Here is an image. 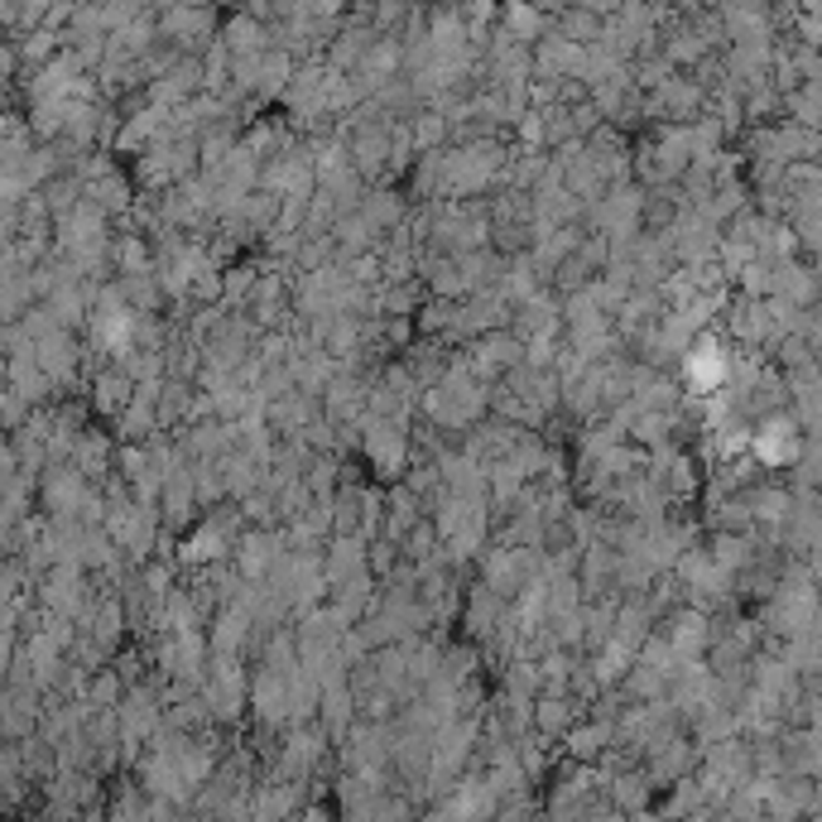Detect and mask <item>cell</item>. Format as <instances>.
Listing matches in <instances>:
<instances>
[{
    "label": "cell",
    "mask_w": 822,
    "mask_h": 822,
    "mask_svg": "<svg viewBox=\"0 0 822 822\" xmlns=\"http://www.w3.org/2000/svg\"><path fill=\"white\" fill-rule=\"evenodd\" d=\"M750 453L765 462V467H793L803 457V437H799V423L793 414H765L760 429H750Z\"/></svg>",
    "instance_id": "6da1fadb"
},
{
    "label": "cell",
    "mask_w": 822,
    "mask_h": 822,
    "mask_svg": "<svg viewBox=\"0 0 822 822\" xmlns=\"http://www.w3.org/2000/svg\"><path fill=\"white\" fill-rule=\"evenodd\" d=\"M688 390L693 394H722L726 380H732V356H726V347L717 337H693V347H688Z\"/></svg>",
    "instance_id": "7a4b0ae2"
},
{
    "label": "cell",
    "mask_w": 822,
    "mask_h": 822,
    "mask_svg": "<svg viewBox=\"0 0 822 822\" xmlns=\"http://www.w3.org/2000/svg\"><path fill=\"white\" fill-rule=\"evenodd\" d=\"M563 746L573 760H596L606 746H612V726L606 722H582V726H567L563 732Z\"/></svg>",
    "instance_id": "3957f363"
},
{
    "label": "cell",
    "mask_w": 822,
    "mask_h": 822,
    "mask_svg": "<svg viewBox=\"0 0 822 822\" xmlns=\"http://www.w3.org/2000/svg\"><path fill=\"white\" fill-rule=\"evenodd\" d=\"M529 553H515V549H506V553H496V559H490V592H520L524 587V573H529Z\"/></svg>",
    "instance_id": "277c9868"
},
{
    "label": "cell",
    "mask_w": 822,
    "mask_h": 822,
    "mask_svg": "<svg viewBox=\"0 0 822 822\" xmlns=\"http://www.w3.org/2000/svg\"><path fill=\"white\" fill-rule=\"evenodd\" d=\"M294 808H299V789L270 785V789L256 793V803H250V822H284Z\"/></svg>",
    "instance_id": "5b68a950"
},
{
    "label": "cell",
    "mask_w": 822,
    "mask_h": 822,
    "mask_svg": "<svg viewBox=\"0 0 822 822\" xmlns=\"http://www.w3.org/2000/svg\"><path fill=\"white\" fill-rule=\"evenodd\" d=\"M755 520H765V524H789V496L785 490H755V500L746 506Z\"/></svg>",
    "instance_id": "8992f818"
},
{
    "label": "cell",
    "mask_w": 822,
    "mask_h": 822,
    "mask_svg": "<svg viewBox=\"0 0 822 822\" xmlns=\"http://www.w3.org/2000/svg\"><path fill=\"white\" fill-rule=\"evenodd\" d=\"M534 717H539V732L543 736H563L567 726H573V707H567L563 697H543L539 707H534Z\"/></svg>",
    "instance_id": "52a82bcc"
},
{
    "label": "cell",
    "mask_w": 822,
    "mask_h": 822,
    "mask_svg": "<svg viewBox=\"0 0 822 822\" xmlns=\"http://www.w3.org/2000/svg\"><path fill=\"white\" fill-rule=\"evenodd\" d=\"M612 793H616V803L626 808V813H645V803H649V785H645V779H630V775H616Z\"/></svg>",
    "instance_id": "ba28073f"
},
{
    "label": "cell",
    "mask_w": 822,
    "mask_h": 822,
    "mask_svg": "<svg viewBox=\"0 0 822 822\" xmlns=\"http://www.w3.org/2000/svg\"><path fill=\"white\" fill-rule=\"evenodd\" d=\"M227 549V539H221V529L217 524H207V529H197L193 543H188V559L193 563H203V559H217V553Z\"/></svg>",
    "instance_id": "9c48e42d"
},
{
    "label": "cell",
    "mask_w": 822,
    "mask_h": 822,
    "mask_svg": "<svg viewBox=\"0 0 822 822\" xmlns=\"http://www.w3.org/2000/svg\"><path fill=\"white\" fill-rule=\"evenodd\" d=\"M630 822H664V818H659V813H649V808H645V813H635Z\"/></svg>",
    "instance_id": "30bf717a"
}]
</instances>
